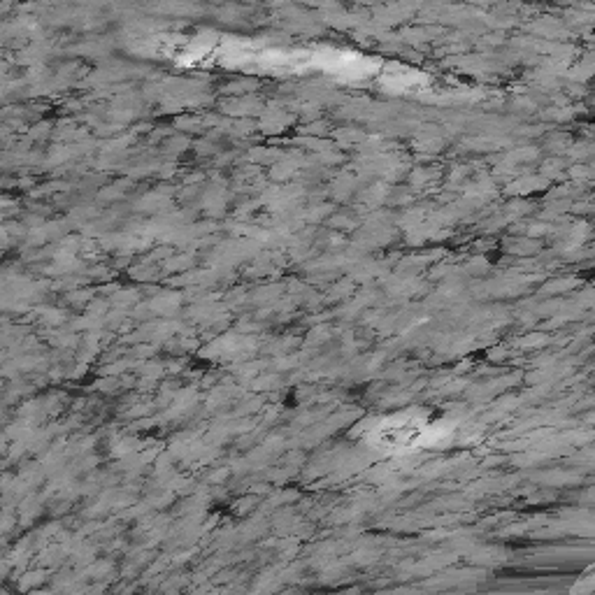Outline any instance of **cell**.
Masks as SVG:
<instances>
[{"mask_svg": "<svg viewBox=\"0 0 595 595\" xmlns=\"http://www.w3.org/2000/svg\"><path fill=\"white\" fill-rule=\"evenodd\" d=\"M428 426L417 417H393L375 430V442L386 449H407L424 440Z\"/></svg>", "mask_w": 595, "mask_h": 595, "instance_id": "cell-1", "label": "cell"}, {"mask_svg": "<svg viewBox=\"0 0 595 595\" xmlns=\"http://www.w3.org/2000/svg\"><path fill=\"white\" fill-rule=\"evenodd\" d=\"M570 595H593V577H591V570L586 572V575L579 579L575 584V589H572Z\"/></svg>", "mask_w": 595, "mask_h": 595, "instance_id": "cell-2", "label": "cell"}]
</instances>
